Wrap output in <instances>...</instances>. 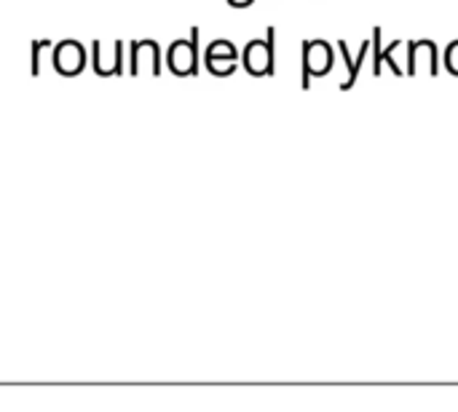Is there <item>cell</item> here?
Listing matches in <instances>:
<instances>
[{
    "label": "cell",
    "instance_id": "obj_1",
    "mask_svg": "<svg viewBox=\"0 0 458 412\" xmlns=\"http://www.w3.org/2000/svg\"><path fill=\"white\" fill-rule=\"evenodd\" d=\"M335 64V48L317 38V40H303V59H301V86L309 88L311 78H322L333 70Z\"/></svg>",
    "mask_w": 458,
    "mask_h": 412
},
{
    "label": "cell",
    "instance_id": "obj_2",
    "mask_svg": "<svg viewBox=\"0 0 458 412\" xmlns=\"http://www.w3.org/2000/svg\"><path fill=\"white\" fill-rule=\"evenodd\" d=\"M244 70L255 78L274 75L276 72V29L268 27L266 40H250L244 46Z\"/></svg>",
    "mask_w": 458,
    "mask_h": 412
},
{
    "label": "cell",
    "instance_id": "obj_3",
    "mask_svg": "<svg viewBox=\"0 0 458 412\" xmlns=\"http://www.w3.org/2000/svg\"><path fill=\"white\" fill-rule=\"evenodd\" d=\"M166 67L177 78L199 72V27L191 29L188 40H174L166 51Z\"/></svg>",
    "mask_w": 458,
    "mask_h": 412
},
{
    "label": "cell",
    "instance_id": "obj_4",
    "mask_svg": "<svg viewBox=\"0 0 458 412\" xmlns=\"http://www.w3.org/2000/svg\"><path fill=\"white\" fill-rule=\"evenodd\" d=\"M419 70H427L432 78L440 75V48L435 40H408V67L405 75H416Z\"/></svg>",
    "mask_w": 458,
    "mask_h": 412
},
{
    "label": "cell",
    "instance_id": "obj_5",
    "mask_svg": "<svg viewBox=\"0 0 458 412\" xmlns=\"http://www.w3.org/2000/svg\"><path fill=\"white\" fill-rule=\"evenodd\" d=\"M54 67H56V72L64 75V78L78 75V72L86 67V48H83V43H78V40H72V38L59 40L56 48H54Z\"/></svg>",
    "mask_w": 458,
    "mask_h": 412
},
{
    "label": "cell",
    "instance_id": "obj_6",
    "mask_svg": "<svg viewBox=\"0 0 458 412\" xmlns=\"http://www.w3.org/2000/svg\"><path fill=\"white\" fill-rule=\"evenodd\" d=\"M370 48H373V75L378 78L384 70V64H389V70L394 72V75H405V70H400V64H397V59H394V51L400 48V40H394L389 48H384L381 46V27H373V40H370Z\"/></svg>",
    "mask_w": 458,
    "mask_h": 412
},
{
    "label": "cell",
    "instance_id": "obj_7",
    "mask_svg": "<svg viewBox=\"0 0 458 412\" xmlns=\"http://www.w3.org/2000/svg\"><path fill=\"white\" fill-rule=\"evenodd\" d=\"M91 54H94L91 67H94L97 75H102V78H107V75H121V56H123V43H121V40H115L113 56H105V48H102L99 40L91 43Z\"/></svg>",
    "mask_w": 458,
    "mask_h": 412
},
{
    "label": "cell",
    "instance_id": "obj_8",
    "mask_svg": "<svg viewBox=\"0 0 458 412\" xmlns=\"http://www.w3.org/2000/svg\"><path fill=\"white\" fill-rule=\"evenodd\" d=\"M338 51H341V56H344V62H346V80L341 83V91H352V86L357 83V78H360V70H362V64H365V59H368V54H370V40H365L362 46H360V56L357 59H352V51H349V46H346V40H338Z\"/></svg>",
    "mask_w": 458,
    "mask_h": 412
},
{
    "label": "cell",
    "instance_id": "obj_9",
    "mask_svg": "<svg viewBox=\"0 0 458 412\" xmlns=\"http://www.w3.org/2000/svg\"><path fill=\"white\" fill-rule=\"evenodd\" d=\"M207 56L209 59H239V51L231 40L220 38V40H212L209 48H207Z\"/></svg>",
    "mask_w": 458,
    "mask_h": 412
},
{
    "label": "cell",
    "instance_id": "obj_10",
    "mask_svg": "<svg viewBox=\"0 0 458 412\" xmlns=\"http://www.w3.org/2000/svg\"><path fill=\"white\" fill-rule=\"evenodd\" d=\"M204 62H207V70L217 78H225L239 67V59H209V56H204Z\"/></svg>",
    "mask_w": 458,
    "mask_h": 412
},
{
    "label": "cell",
    "instance_id": "obj_11",
    "mask_svg": "<svg viewBox=\"0 0 458 412\" xmlns=\"http://www.w3.org/2000/svg\"><path fill=\"white\" fill-rule=\"evenodd\" d=\"M445 70L458 78V40H454V43L445 48Z\"/></svg>",
    "mask_w": 458,
    "mask_h": 412
},
{
    "label": "cell",
    "instance_id": "obj_12",
    "mask_svg": "<svg viewBox=\"0 0 458 412\" xmlns=\"http://www.w3.org/2000/svg\"><path fill=\"white\" fill-rule=\"evenodd\" d=\"M48 43H51V40H35V43H32V70H30L32 75H40V48L48 46Z\"/></svg>",
    "mask_w": 458,
    "mask_h": 412
},
{
    "label": "cell",
    "instance_id": "obj_13",
    "mask_svg": "<svg viewBox=\"0 0 458 412\" xmlns=\"http://www.w3.org/2000/svg\"><path fill=\"white\" fill-rule=\"evenodd\" d=\"M225 3H228L231 8H250L255 0H225Z\"/></svg>",
    "mask_w": 458,
    "mask_h": 412
}]
</instances>
